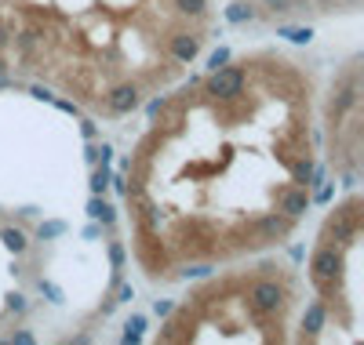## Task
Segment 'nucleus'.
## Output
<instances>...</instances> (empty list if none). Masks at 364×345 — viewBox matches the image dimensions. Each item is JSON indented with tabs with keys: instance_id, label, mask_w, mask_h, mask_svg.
Segmentation results:
<instances>
[]
</instances>
